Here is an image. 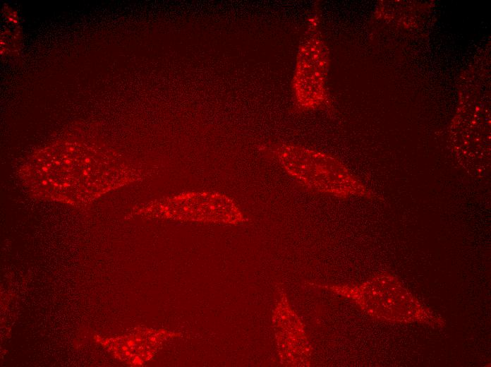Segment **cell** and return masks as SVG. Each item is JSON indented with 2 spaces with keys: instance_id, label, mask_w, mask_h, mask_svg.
<instances>
[{
  "instance_id": "cell-1",
  "label": "cell",
  "mask_w": 491,
  "mask_h": 367,
  "mask_svg": "<svg viewBox=\"0 0 491 367\" xmlns=\"http://www.w3.org/2000/svg\"><path fill=\"white\" fill-rule=\"evenodd\" d=\"M123 173L100 148L68 141L36 152L20 171L32 195L71 203L92 201L118 186Z\"/></svg>"
}]
</instances>
